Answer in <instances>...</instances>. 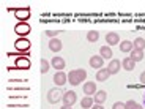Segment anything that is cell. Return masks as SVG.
<instances>
[{
    "mask_svg": "<svg viewBox=\"0 0 145 109\" xmlns=\"http://www.w3.org/2000/svg\"><path fill=\"white\" fill-rule=\"evenodd\" d=\"M60 109H72V108H71V106H65V104H63Z\"/></svg>",
    "mask_w": 145,
    "mask_h": 109,
    "instance_id": "f546056e",
    "label": "cell"
},
{
    "mask_svg": "<svg viewBox=\"0 0 145 109\" xmlns=\"http://www.w3.org/2000/svg\"><path fill=\"white\" fill-rule=\"evenodd\" d=\"M63 95H65V92H62L60 89H51V90L47 92V101L55 104V103L63 100Z\"/></svg>",
    "mask_w": 145,
    "mask_h": 109,
    "instance_id": "3957f363",
    "label": "cell"
},
{
    "mask_svg": "<svg viewBox=\"0 0 145 109\" xmlns=\"http://www.w3.org/2000/svg\"><path fill=\"white\" fill-rule=\"evenodd\" d=\"M134 66H136V62L131 57H125L123 58V62H121V68H125L126 71H133Z\"/></svg>",
    "mask_w": 145,
    "mask_h": 109,
    "instance_id": "9a60e30c",
    "label": "cell"
},
{
    "mask_svg": "<svg viewBox=\"0 0 145 109\" xmlns=\"http://www.w3.org/2000/svg\"><path fill=\"white\" fill-rule=\"evenodd\" d=\"M44 33H46V35H47V36H49V38L52 40V38H57V35H58L60 32H58V30H46Z\"/></svg>",
    "mask_w": 145,
    "mask_h": 109,
    "instance_id": "484cf974",
    "label": "cell"
},
{
    "mask_svg": "<svg viewBox=\"0 0 145 109\" xmlns=\"http://www.w3.org/2000/svg\"><path fill=\"white\" fill-rule=\"evenodd\" d=\"M144 103H145V95H144Z\"/></svg>",
    "mask_w": 145,
    "mask_h": 109,
    "instance_id": "4dcf8cb0",
    "label": "cell"
},
{
    "mask_svg": "<svg viewBox=\"0 0 145 109\" xmlns=\"http://www.w3.org/2000/svg\"><path fill=\"white\" fill-rule=\"evenodd\" d=\"M95 104H103V103L107 100V93H106L104 90H98L96 93H95Z\"/></svg>",
    "mask_w": 145,
    "mask_h": 109,
    "instance_id": "2e32d148",
    "label": "cell"
},
{
    "mask_svg": "<svg viewBox=\"0 0 145 109\" xmlns=\"http://www.w3.org/2000/svg\"><path fill=\"white\" fill-rule=\"evenodd\" d=\"M87 40L90 41V43H96V41L99 40V33L96 32V30H90V32L87 33Z\"/></svg>",
    "mask_w": 145,
    "mask_h": 109,
    "instance_id": "7402d4cb",
    "label": "cell"
},
{
    "mask_svg": "<svg viewBox=\"0 0 145 109\" xmlns=\"http://www.w3.org/2000/svg\"><path fill=\"white\" fill-rule=\"evenodd\" d=\"M106 41H107L109 46H117V44H120V36H118V33H115V32L107 33V35H106Z\"/></svg>",
    "mask_w": 145,
    "mask_h": 109,
    "instance_id": "8fae6325",
    "label": "cell"
},
{
    "mask_svg": "<svg viewBox=\"0 0 145 109\" xmlns=\"http://www.w3.org/2000/svg\"><path fill=\"white\" fill-rule=\"evenodd\" d=\"M54 82L57 84V85H65V84L68 82V74H65L63 71H57L54 74Z\"/></svg>",
    "mask_w": 145,
    "mask_h": 109,
    "instance_id": "ba28073f",
    "label": "cell"
},
{
    "mask_svg": "<svg viewBox=\"0 0 145 109\" xmlns=\"http://www.w3.org/2000/svg\"><path fill=\"white\" fill-rule=\"evenodd\" d=\"M133 46H134V49H140V51H144V49H145V40L139 36V38H136V40H134Z\"/></svg>",
    "mask_w": 145,
    "mask_h": 109,
    "instance_id": "603a6c76",
    "label": "cell"
},
{
    "mask_svg": "<svg viewBox=\"0 0 145 109\" xmlns=\"http://www.w3.org/2000/svg\"><path fill=\"white\" fill-rule=\"evenodd\" d=\"M49 49L54 51V52H58L62 49V41L58 40V38H52V40L49 41Z\"/></svg>",
    "mask_w": 145,
    "mask_h": 109,
    "instance_id": "e0dca14e",
    "label": "cell"
},
{
    "mask_svg": "<svg viewBox=\"0 0 145 109\" xmlns=\"http://www.w3.org/2000/svg\"><path fill=\"white\" fill-rule=\"evenodd\" d=\"M120 68H121V63H120V60H110L107 65V70L110 74H117V73L120 71Z\"/></svg>",
    "mask_w": 145,
    "mask_h": 109,
    "instance_id": "4fadbf2b",
    "label": "cell"
},
{
    "mask_svg": "<svg viewBox=\"0 0 145 109\" xmlns=\"http://www.w3.org/2000/svg\"><path fill=\"white\" fill-rule=\"evenodd\" d=\"M14 68L18 70H29L30 68V58L29 55H19L14 62Z\"/></svg>",
    "mask_w": 145,
    "mask_h": 109,
    "instance_id": "277c9868",
    "label": "cell"
},
{
    "mask_svg": "<svg viewBox=\"0 0 145 109\" xmlns=\"http://www.w3.org/2000/svg\"><path fill=\"white\" fill-rule=\"evenodd\" d=\"M103 65H104V58H103L101 55H93V57H90V66L91 68L101 70Z\"/></svg>",
    "mask_w": 145,
    "mask_h": 109,
    "instance_id": "30bf717a",
    "label": "cell"
},
{
    "mask_svg": "<svg viewBox=\"0 0 145 109\" xmlns=\"http://www.w3.org/2000/svg\"><path fill=\"white\" fill-rule=\"evenodd\" d=\"M91 109H104V108L101 104H95V106H91Z\"/></svg>",
    "mask_w": 145,
    "mask_h": 109,
    "instance_id": "f1b7e54d",
    "label": "cell"
},
{
    "mask_svg": "<svg viewBox=\"0 0 145 109\" xmlns=\"http://www.w3.org/2000/svg\"><path fill=\"white\" fill-rule=\"evenodd\" d=\"M14 33H18V35L22 36V38H25V35L30 33V24L29 22H19V24H16Z\"/></svg>",
    "mask_w": 145,
    "mask_h": 109,
    "instance_id": "5b68a950",
    "label": "cell"
},
{
    "mask_svg": "<svg viewBox=\"0 0 145 109\" xmlns=\"http://www.w3.org/2000/svg\"><path fill=\"white\" fill-rule=\"evenodd\" d=\"M133 49H134V46H133V43H131V41L125 40V41H121V43H120V51H121V52H131Z\"/></svg>",
    "mask_w": 145,
    "mask_h": 109,
    "instance_id": "d6986e66",
    "label": "cell"
},
{
    "mask_svg": "<svg viewBox=\"0 0 145 109\" xmlns=\"http://www.w3.org/2000/svg\"><path fill=\"white\" fill-rule=\"evenodd\" d=\"M131 58H133L136 63L144 60V51H140V49H133V51H131Z\"/></svg>",
    "mask_w": 145,
    "mask_h": 109,
    "instance_id": "ac0fdd59",
    "label": "cell"
},
{
    "mask_svg": "<svg viewBox=\"0 0 145 109\" xmlns=\"http://www.w3.org/2000/svg\"><path fill=\"white\" fill-rule=\"evenodd\" d=\"M99 55L103 58H112V49H110V46H101Z\"/></svg>",
    "mask_w": 145,
    "mask_h": 109,
    "instance_id": "ffe728a7",
    "label": "cell"
},
{
    "mask_svg": "<svg viewBox=\"0 0 145 109\" xmlns=\"http://www.w3.org/2000/svg\"><path fill=\"white\" fill-rule=\"evenodd\" d=\"M30 14H32V13H30V8H27V7L25 8H19V10H14V16L21 22H27L29 18H30Z\"/></svg>",
    "mask_w": 145,
    "mask_h": 109,
    "instance_id": "8992f818",
    "label": "cell"
},
{
    "mask_svg": "<svg viewBox=\"0 0 145 109\" xmlns=\"http://www.w3.org/2000/svg\"><path fill=\"white\" fill-rule=\"evenodd\" d=\"M63 104L65 106H72L74 103L77 101V95H76V92H72V90H68V92H65V95H63Z\"/></svg>",
    "mask_w": 145,
    "mask_h": 109,
    "instance_id": "52a82bcc",
    "label": "cell"
},
{
    "mask_svg": "<svg viewBox=\"0 0 145 109\" xmlns=\"http://www.w3.org/2000/svg\"><path fill=\"white\" fill-rule=\"evenodd\" d=\"M49 66H51V63L47 62L46 58H41V73H43V74H46V73L49 71Z\"/></svg>",
    "mask_w": 145,
    "mask_h": 109,
    "instance_id": "d4e9b609",
    "label": "cell"
},
{
    "mask_svg": "<svg viewBox=\"0 0 145 109\" xmlns=\"http://www.w3.org/2000/svg\"><path fill=\"white\" fill-rule=\"evenodd\" d=\"M140 82H142V84H144V85H145V71L142 73V74H140Z\"/></svg>",
    "mask_w": 145,
    "mask_h": 109,
    "instance_id": "83f0119b",
    "label": "cell"
},
{
    "mask_svg": "<svg viewBox=\"0 0 145 109\" xmlns=\"http://www.w3.org/2000/svg\"><path fill=\"white\" fill-rule=\"evenodd\" d=\"M87 79V71L85 70H72V71H69L68 74V81L71 85H79V84H82V81Z\"/></svg>",
    "mask_w": 145,
    "mask_h": 109,
    "instance_id": "6da1fadb",
    "label": "cell"
},
{
    "mask_svg": "<svg viewBox=\"0 0 145 109\" xmlns=\"http://www.w3.org/2000/svg\"><path fill=\"white\" fill-rule=\"evenodd\" d=\"M51 65L54 66V68L57 70V71H62V70L65 68L66 63H65V60H63L62 57H54V58L51 60Z\"/></svg>",
    "mask_w": 145,
    "mask_h": 109,
    "instance_id": "5bb4252c",
    "label": "cell"
},
{
    "mask_svg": "<svg viewBox=\"0 0 145 109\" xmlns=\"http://www.w3.org/2000/svg\"><path fill=\"white\" fill-rule=\"evenodd\" d=\"M110 76H112V74L109 73L107 68H101L99 71H96V81H98V82H104V81H107Z\"/></svg>",
    "mask_w": 145,
    "mask_h": 109,
    "instance_id": "7c38bea8",
    "label": "cell"
},
{
    "mask_svg": "<svg viewBox=\"0 0 145 109\" xmlns=\"http://www.w3.org/2000/svg\"><path fill=\"white\" fill-rule=\"evenodd\" d=\"M112 109H125V103H120V101H117V103H114V106H112Z\"/></svg>",
    "mask_w": 145,
    "mask_h": 109,
    "instance_id": "4316f807",
    "label": "cell"
},
{
    "mask_svg": "<svg viewBox=\"0 0 145 109\" xmlns=\"http://www.w3.org/2000/svg\"><path fill=\"white\" fill-rule=\"evenodd\" d=\"M93 103H95V100L91 98V97H85V98L80 101V106H82V109H91Z\"/></svg>",
    "mask_w": 145,
    "mask_h": 109,
    "instance_id": "44dd1931",
    "label": "cell"
},
{
    "mask_svg": "<svg viewBox=\"0 0 145 109\" xmlns=\"http://www.w3.org/2000/svg\"><path fill=\"white\" fill-rule=\"evenodd\" d=\"M125 109H142V106L139 104V103L133 101V100H129V101L125 103Z\"/></svg>",
    "mask_w": 145,
    "mask_h": 109,
    "instance_id": "cb8c5ba5",
    "label": "cell"
},
{
    "mask_svg": "<svg viewBox=\"0 0 145 109\" xmlns=\"http://www.w3.org/2000/svg\"><path fill=\"white\" fill-rule=\"evenodd\" d=\"M30 41L27 40V38H19V40H16L14 43V47H16V51L19 52V55L24 54V55H29L30 54Z\"/></svg>",
    "mask_w": 145,
    "mask_h": 109,
    "instance_id": "7a4b0ae2",
    "label": "cell"
},
{
    "mask_svg": "<svg viewBox=\"0 0 145 109\" xmlns=\"http://www.w3.org/2000/svg\"><path fill=\"white\" fill-rule=\"evenodd\" d=\"M82 89H84V93L87 95V97H91V95H95L96 92H98V90H96V84L91 82V81H88V82L84 84Z\"/></svg>",
    "mask_w": 145,
    "mask_h": 109,
    "instance_id": "9c48e42d",
    "label": "cell"
}]
</instances>
